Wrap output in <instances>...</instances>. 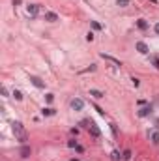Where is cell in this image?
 <instances>
[{
    "mask_svg": "<svg viewBox=\"0 0 159 161\" xmlns=\"http://www.w3.org/2000/svg\"><path fill=\"white\" fill-rule=\"evenodd\" d=\"M110 157H112V159H114V161H118V159H120V157H124V156H120V152H118V150H114V152H112V154H110Z\"/></svg>",
    "mask_w": 159,
    "mask_h": 161,
    "instance_id": "5bb4252c",
    "label": "cell"
},
{
    "mask_svg": "<svg viewBox=\"0 0 159 161\" xmlns=\"http://www.w3.org/2000/svg\"><path fill=\"white\" fill-rule=\"evenodd\" d=\"M30 82L36 86V88H45V82H43L39 77H36V75H32V77H30Z\"/></svg>",
    "mask_w": 159,
    "mask_h": 161,
    "instance_id": "277c9868",
    "label": "cell"
},
{
    "mask_svg": "<svg viewBox=\"0 0 159 161\" xmlns=\"http://www.w3.org/2000/svg\"><path fill=\"white\" fill-rule=\"evenodd\" d=\"M13 133H15V139H17L21 144H24L28 141V133H26V129L23 127L21 122H13Z\"/></svg>",
    "mask_w": 159,
    "mask_h": 161,
    "instance_id": "6da1fadb",
    "label": "cell"
},
{
    "mask_svg": "<svg viewBox=\"0 0 159 161\" xmlns=\"http://www.w3.org/2000/svg\"><path fill=\"white\" fill-rule=\"evenodd\" d=\"M152 62H154V66L159 69V58H152Z\"/></svg>",
    "mask_w": 159,
    "mask_h": 161,
    "instance_id": "603a6c76",
    "label": "cell"
},
{
    "mask_svg": "<svg viewBox=\"0 0 159 161\" xmlns=\"http://www.w3.org/2000/svg\"><path fill=\"white\" fill-rule=\"evenodd\" d=\"M155 127H157V129H159V118H157V120H155Z\"/></svg>",
    "mask_w": 159,
    "mask_h": 161,
    "instance_id": "f1b7e54d",
    "label": "cell"
},
{
    "mask_svg": "<svg viewBox=\"0 0 159 161\" xmlns=\"http://www.w3.org/2000/svg\"><path fill=\"white\" fill-rule=\"evenodd\" d=\"M110 129H112V135H118V129H116V125L110 124Z\"/></svg>",
    "mask_w": 159,
    "mask_h": 161,
    "instance_id": "7402d4cb",
    "label": "cell"
},
{
    "mask_svg": "<svg viewBox=\"0 0 159 161\" xmlns=\"http://www.w3.org/2000/svg\"><path fill=\"white\" fill-rule=\"evenodd\" d=\"M152 141H154L155 144H159V131H154V133H152Z\"/></svg>",
    "mask_w": 159,
    "mask_h": 161,
    "instance_id": "9a60e30c",
    "label": "cell"
},
{
    "mask_svg": "<svg viewBox=\"0 0 159 161\" xmlns=\"http://www.w3.org/2000/svg\"><path fill=\"white\" fill-rule=\"evenodd\" d=\"M137 26L141 28V30H146V28H148V22H146L144 19H139V21H137Z\"/></svg>",
    "mask_w": 159,
    "mask_h": 161,
    "instance_id": "4fadbf2b",
    "label": "cell"
},
{
    "mask_svg": "<svg viewBox=\"0 0 159 161\" xmlns=\"http://www.w3.org/2000/svg\"><path fill=\"white\" fill-rule=\"evenodd\" d=\"M71 161H79V159H71Z\"/></svg>",
    "mask_w": 159,
    "mask_h": 161,
    "instance_id": "f546056e",
    "label": "cell"
},
{
    "mask_svg": "<svg viewBox=\"0 0 159 161\" xmlns=\"http://www.w3.org/2000/svg\"><path fill=\"white\" fill-rule=\"evenodd\" d=\"M45 99H47V103H53V99H55V94H47Z\"/></svg>",
    "mask_w": 159,
    "mask_h": 161,
    "instance_id": "ac0fdd59",
    "label": "cell"
},
{
    "mask_svg": "<svg viewBox=\"0 0 159 161\" xmlns=\"http://www.w3.org/2000/svg\"><path fill=\"white\" fill-rule=\"evenodd\" d=\"M92 26H94L95 30H101V24H99V22H97V21H92Z\"/></svg>",
    "mask_w": 159,
    "mask_h": 161,
    "instance_id": "d6986e66",
    "label": "cell"
},
{
    "mask_svg": "<svg viewBox=\"0 0 159 161\" xmlns=\"http://www.w3.org/2000/svg\"><path fill=\"white\" fill-rule=\"evenodd\" d=\"M68 146H69V148H77V141H75V139H73V141H69V143H68Z\"/></svg>",
    "mask_w": 159,
    "mask_h": 161,
    "instance_id": "ffe728a7",
    "label": "cell"
},
{
    "mask_svg": "<svg viewBox=\"0 0 159 161\" xmlns=\"http://www.w3.org/2000/svg\"><path fill=\"white\" fill-rule=\"evenodd\" d=\"M154 30H155V32H157V34H159V22H157V24H155V26H154Z\"/></svg>",
    "mask_w": 159,
    "mask_h": 161,
    "instance_id": "83f0119b",
    "label": "cell"
},
{
    "mask_svg": "<svg viewBox=\"0 0 159 161\" xmlns=\"http://www.w3.org/2000/svg\"><path fill=\"white\" fill-rule=\"evenodd\" d=\"M26 11H28L30 17H34V15H37V11H39V6H37V4H28L26 6Z\"/></svg>",
    "mask_w": 159,
    "mask_h": 161,
    "instance_id": "5b68a950",
    "label": "cell"
},
{
    "mask_svg": "<svg viewBox=\"0 0 159 161\" xmlns=\"http://www.w3.org/2000/svg\"><path fill=\"white\" fill-rule=\"evenodd\" d=\"M94 107H95V111L99 112V114H105V111H103V109H101V107H97V105H94Z\"/></svg>",
    "mask_w": 159,
    "mask_h": 161,
    "instance_id": "d4e9b609",
    "label": "cell"
},
{
    "mask_svg": "<svg viewBox=\"0 0 159 161\" xmlns=\"http://www.w3.org/2000/svg\"><path fill=\"white\" fill-rule=\"evenodd\" d=\"M45 21H49V22H56V21H58V15H56L55 11H47V13H45Z\"/></svg>",
    "mask_w": 159,
    "mask_h": 161,
    "instance_id": "9c48e42d",
    "label": "cell"
},
{
    "mask_svg": "<svg viewBox=\"0 0 159 161\" xmlns=\"http://www.w3.org/2000/svg\"><path fill=\"white\" fill-rule=\"evenodd\" d=\"M19 154H21V157H30L32 148H30V146H26V144H23V146H21V150H19Z\"/></svg>",
    "mask_w": 159,
    "mask_h": 161,
    "instance_id": "52a82bcc",
    "label": "cell"
},
{
    "mask_svg": "<svg viewBox=\"0 0 159 161\" xmlns=\"http://www.w3.org/2000/svg\"><path fill=\"white\" fill-rule=\"evenodd\" d=\"M137 51H139L141 54H148L150 49H148V45H146L144 41H139V43H137Z\"/></svg>",
    "mask_w": 159,
    "mask_h": 161,
    "instance_id": "ba28073f",
    "label": "cell"
},
{
    "mask_svg": "<svg viewBox=\"0 0 159 161\" xmlns=\"http://www.w3.org/2000/svg\"><path fill=\"white\" fill-rule=\"evenodd\" d=\"M13 98L17 99V101H21V99H23V94H21L19 90H15V92H13Z\"/></svg>",
    "mask_w": 159,
    "mask_h": 161,
    "instance_id": "e0dca14e",
    "label": "cell"
},
{
    "mask_svg": "<svg viewBox=\"0 0 159 161\" xmlns=\"http://www.w3.org/2000/svg\"><path fill=\"white\" fill-rule=\"evenodd\" d=\"M75 150H77V152H79V154H82V152H84V148H82V146H81V144H77V148H75Z\"/></svg>",
    "mask_w": 159,
    "mask_h": 161,
    "instance_id": "cb8c5ba5",
    "label": "cell"
},
{
    "mask_svg": "<svg viewBox=\"0 0 159 161\" xmlns=\"http://www.w3.org/2000/svg\"><path fill=\"white\" fill-rule=\"evenodd\" d=\"M131 80H133V84H135V86H139V84H141V80H139V79H135V77H133Z\"/></svg>",
    "mask_w": 159,
    "mask_h": 161,
    "instance_id": "484cf974",
    "label": "cell"
},
{
    "mask_svg": "<svg viewBox=\"0 0 159 161\" xmlns=\"http://www.w3.org/2000/svg\"><path fill=\"white\" fill-rule=\"evenodd\" d=\"M90 133L94 135V137H99V135H101V131H99V127H97L95 124H90Z\"/></svg>",
    "mask_w": 159,
    "mask_h": 161,
    "instance_id": "8fae6325",
    "label": "cell"
},
{
    "mask_svg": "<svg viewBox=\"0 0 159 161\" xmlns=\"http://www.w3.org/2000/svg\"><path fill=\"white\" fill-rule=\"evenodd\" d=\"M152 111H154V109H152V105H144V107L139 111V116L144 118V116H148V114H152Z\"/></svg>",
    "mask_w": 159,
    "mask_h": 161,
    "instance_id": "8992f818",
    "label": "cell"
},
{
    "mask_svg": "<svg viewBox=\"0 0 159 161\" xmlns=\"http://www.w3.org/2000/svg\"><path fill=\"white\" fill-rule=\"evenodd\" d=\"M86 40H88V41H92V40H94V34H92V32H88V36H86Z\"/></svg>",
    "mask_w": 159,
    "mask_h": 161,
    "instance_id": "4316f807",
    "label": "cell"
},
{
    "mask_svg": "<svg viewBox=\"0 0 159 161\" xmlns=\"http://www.w3.org/2000/svg\"><path fill=\"white\" fill-rule=\"evenodd\" d=\"M129 157H131V150H125L124 152V159H129Z\"/></svg>",
    "mask_w": 159,
    "mask_h": 161,
    "instance_id": "44dd1931",
    "label": "cell"
},
{
    "mask_svg": "<svg viewBox=\"0 0 159 161\" xmlns=\"http://www.w3.org/2000/svg\"><path fill=\"white\" fill-rule=\"evenodd\" d=\"M90 96H92V98H95V99H101V98H105V94L101 92V90H94V88L90 90Z\"/></svg>",
    "mask_w": 159,
    "mask_h": 161,
    "instance_id": "30bf717a",
    "label": "cell"
},
{
    "mask_svg": "<svg viewBox=\"0 0 159 161\" xmlns=\"http://www.w3.org/2000/svg\"><path fill=\"white\" fill-rule=\"evenodd\" d=\"M101 58H105V60H109L110 64H114V67H122V62H120V60H116L114 56H110V54H105V53H101Z\"/></svg>",
    "mask_w": 159,
    "mask_h": 161,
    "instance_id": "7a4b0ae2",
    "label": "cell"
},
{
    "mask_svg": "<svg viewBox=\"0 0 159 161\" xmlns=\"http://www.w3.org/2000/svg\"><path fill=\"white\" fill-rule=\"evenodd\" d=\"M55 112H56V111H55L53 107H45L43 111H41V114H43V116H53Z\"/></svg>",
    "mask_w": 159,
    "mask_h": 161,
    "instance_id": "7c38bea8",
    "label": "cell"
},
{
    "mask_svg": "<svg viewBox=\"0 0 159 161\" xmlns=\"http://www.w3.org/2000/svg\"><path fill=\"white\" fill-rule=\"evenodd\" d=\"M116 4H118L120 8H125V6H129V0H116Z\"/></svg>",
    "mask_w": 159,
    "mask_h": 161,
    "instance_id": "2e32d148",
    "label": "cell"
},
{
    "mask_svg": "<svg viewBox=\"0 0 159 161\" xmlns=\"http://www.w3.org/2000/svg\"><path fill=\"white\" fill-rule=\"evenodd\" d=\"M71 109L73 111H82V109H84V101H82V99H73L71 101Z\"/></svg>",
    "mask_w": 159,
    "mask_h": 161,
    "instance_id": "3957f363",
    "label": "cell"
}]
</instances>
